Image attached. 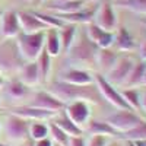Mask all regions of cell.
Here are the masks:
<instances>
[{
	"mask_svg": "<svg viewBox=\"0 0 146 146\" xmlns=\"http://www.w3.org/2000/svg\"><path fill=\"white\" fill-rule=\"evenodd\" d=\"M47 91L50 94H53L64 105L67 102H72V101H86L89 104L98 105L104 100L95 83L79 86V85H70V83H66L63 80L57 79L50 85V88Z\"/></svg>",
	"mask_w": 146,
	"mask_h": 146,
	"instance_id": "obj_1",
	"label": "cell"
},
{
	"mask_svg": "<svg viewBox=\"0 0 146 146\" xmlns=\"http://www.w3.org/2000/svg\"><path fill=\"white\" fill-rule=\"evenodd\" d=\"M100 48L96 47L86 34H80L75 38L73 44L67 50V62L72 67L76 69H96V53Z\"/></svg>",
	"mask_w": 146,
	"mask_h": 146,
	"instance_id": "obj_2",
	"label": "cell"
},
{
	"mask_svg": "<svg viewBox=\"0 0 146 146\" xmlns=\"http://www.w3.org/2000/svg\"><path fill=\"white\" fill-rule=\"evenodd\" d=\"M45 32L47 31L35 32V34L21 32L16 36L18 51H19L22 60L25 63L35 62V60L38 58V56L41 54V51L44 50V45H45Z\"/></svg>",
	"mask_w": 146,
	"mask_h": 146,
	"instance_id": "obj_3",
	"label": "cell"
},
{
	"mask_svg": "<svg viewBox=\"0 0 146 146\" xmlns=\"http://www.w3.org/2000/svg\"><path fill=\"white\" fill-rule=\"evenodd\" d=\"M94 83L96 85V88H98L101 96L108 104H111L117 110H131L127 105V102L124 101L121 92L115 86H113V85L105 79L104 75H101V73H95L94 75Z\"/></svg>",
	"mask_w": 146,
	"mask_h": 146,
	"instance_id": "obj_4",
	"label": "cell"
},
{
	"mask_svg": "<svg viewBox=\"0 0 146 146\" xmlns=\"http://www.w3.org/2000/svg\"><path fill=\"white\" fill-rule=\"evenodd\" d=\"M142 120H143V117L139 115L136 111H133V110H117V111H114L113 114H110L105 118L107 123L114 130H117L120 135L131 130L135 126H137Z\"/></svg>",
	"mask_w": 146,
	"mask_h": 146,
	"instance_id": "obj_5",
	"label": "cell"
},
{
	"mask_svg": "<svg viewBox=\"0 0 146 146\" xmlns=\"http://www.w3.org/2000/svg\"><path fill=\"white\" fill-rule=\"evenodd\" d=\"M29 120H25L15 114H9L5 124L7 137L13 142H25L29 137Z\"/></svg>",
	"mask_w": 146,
	"mask_h": 146,
	"instance_id": "obj_6",
	"label": "cell"
},
{
	"mask_svg": "<svg viewBox=\"0 0 146 146\" xmlns=\"http://www.w3.org/2000/svg\"><path fill=\"white\" fill-rule=\"evenodd\" d=\"M22 57L18 51L16 41L12 44L9 41L0 44V72H10V70H18L23 66L22 64Z\"/></svg>",
	"mask_w": 146,
	"mask_h": 146,
	"instance_id": "obj_7",
	"label": "cell"
},
{
	"mask_svg": "<svg viewBox=\"0 0 146 146\" xmlns=\"http://www.w3.org/2000/svg\"><path fill=\"white\" fill-rule=\"evenodd\" d=\"M64 113L73 123L85 131V127H86L88 121L91 120V104L86 101L67 102L64 105Z\"/></svg>",
	"mask_w": 146,
	"mask_h": 146,
	"instance_id": "obj_8",
	"label": "cell"
},
{
	"mask_svg": "<svg viewBox=\"0 0 146 146\" xmlns=\"http://www.w3.org/2000/svg\"><path fill=\"white\" fill-rule=\"evenodd\" d=\"M92 22L95 25H98L101 29L114 34L117 29V15H115L114 6L110 2L101 3L95 10V16Z\"/></svg>",
	"mask_w": 146,
	"mask_h": 146,
	"instance_id": "obj_9",
	"label": "cell"
},
{
	"mask_svg": "<svg viewBox=\"0 0 146 146\" xmlns=\"http://www.w3.org/2000/svg\"><path fill=\"white\" fill-rule=\"evenodd\" d=\"M133 64H135V62H133L131 57H129V56H118V60L115 62L114 67L105 75V79L111 83L113 86L121 88V85H123L124 80L127 79Z\"/></svg>",
	"mask_w": 146,
	"mask_h": 146,
	"instance_id": "obj_10",
	"label": "cell"
},
{
	"mask_svg": "<svg viewBox=\"0 0 146 146\" xmlns=\"http://www.w3.org/2000/svg\"><path fill=\"white\" fill-rule=\"evenodd\" d=\"M35 108H41V110H47V111H51V113H58L64 110V104L57 100L53 94H50L48 91H38L35 92L32 96V101L31 104Z\"/></svg>",
	"mask_w": 146,
	"mask_h": 146,
	"instance_id": "obj_11",
	"label": "cell"
},
{
	"mask_svg": "<svg viewBox=\"0 0 146 146\" xmlns=\"http://www.w3.org/2000/svg\"><path fill=\"white\" fill-rule=\"evenodd\" d=\"M10 114L19 115V117L25 118V120H29V121H45V120H51L56 115V113L47 111V110H41V108H35L32 105L12 107Z\"/></svg>",
	"mask_w": 146,
	"mask_h": 146,
	"instance_id": "obj_12",
	"label": "cell"
},
{
	"mask_svg": "<svg viewBox=\"0 0 146 146\" xmlns=\"http://www.w3.org/2000/svg\"><path fill=\"white\" fill-rule=\"evenodd\" d=\"M85 34L88 35V38H89L96 47H98V48H111V47H113L114 34L101 29L98 25H95L94 22L86 23Z\"/></svg>",
	"mask_w": 146,
	"mask_h": 146,
	"instance_id": "obj_13",
	"label": "cell"
},
{
	"mask_svg": "<svg viewBox=\"0 0 146 146\" xmlns=\"http://www.w3.org/2000/svg\"><path fill=\"white\" fill-rule=\"evenodd\" d=\"M22 32L19 19H18V12L7 10L0 18V35H3L5 38H16Z\"/></svg>",
	"mask_w": 146,
	"mask_h": 146,
	"instance_id": "obj_14",
	"label": "cell"
},
{
	"mask_svg": "<svg viewBox=\"0 0 146 146\" xmlns=\"http://www.w3.org/2000/svg\"><path fill=\"white\" fill-rule=\"evenodd\" d=\"M60 80H63L66 83H70V85H79V86H83V85L94 83V75L88 70L70 67V69H67L66 72L62 73Z\"/></svg>",
	"mask_w": 146,
	"mask_h": 146,
	"instance_id": "obj_15",
	"label": "cell"
},
{
	"mask_svg": "<svg viewBox=\"0 0 146 146\" xmlns=\"http://www.w3.org/2000/svg\"><path fill=\"white\" fill-rule=\"evenodd\" d=\"M118 60V51L113 48H100L96 53V69L101 75H107Z\"/></svg>",
	"mask_w": 146,
	"mask_h": 146,
	"instance_id": "obj_16",
	"label": "cell"
},
{
	"mask_svg": "<svg viewBox=\"0 0 146 146\" xmlns=\"http://www.w3.org/2000/svg\"><path fill=\"white\" fill-rule=\"evenodd\" d=\"M18 19H19V25H21L22 32H25V34H35V32H41V31L48 29L35 16V13H31V12H18Z\"/></svg>",
	"mask_w": 146,
	"mask_h": 146,
	"instance_id": "obj_17",
	"label": "cell"
},
{
	"mask_svg": "<svg viewBox=\"0 0 146 146\" xmlns=\"http://www.w3.org/2000/svg\"><path fill=\"white\" fill-rule=\"evenodd\" d=\"M113 45L115 47V51H123V53H130L135 48L133 36L126 27H120L115 29Z\"/></svg>",
	"mask_w": 146,
	"mask_h": 146,
	"instance_id": "obj_18",
	"label": "cell"
},
{
	"mask_svg": "<svg viewBox=\"0 0 146 146\" xmlns=\"http://www.w3.org/2000/svg\"><path fill=\"white\" fill-rule=\"evenodd\" d=\"M89 135H100V136H107L111 139H120V133L117 130H114L111 126H110L107 121H100V120H89L86 127H85Z\"/></svg>",
	"mask_w": 146,
	"mask_h": 146,
	"instance_id": "obj_19",
	"label": "cell"
},
{
	"mask_svg": "<svg viewBox=\"0 0 146 146\" xmlns=\"http://www.w3.org/2000/svg\"><path fill=\"white\" fill-rule=\"evenodd\" d=\"M53 123L56 124V126H58L60 129H62L67 136H83V130L79 127V126H76L73 121L66 115V113H64V110H62V111H58L54 117H53Z\"/></svg>",
	"mask_w": 146,
	"mask_h": 146,
	"instance_id": "obj_20",
	"label": "cell"
},
{
	"mask_svg": "<svg viewBox=\"0 0 146 146\" xmlns=\"http://www.w3.org/2000/svg\"><path fill=\"white\" fill-rule=\"evenodd\" d=\"M19 80L25 83L27 86H35L36 83L41 82L36 62H28L19 69Z\"/></svg>",
	"mask_w": 146,
	"mask_h": 146,
	"instance_id": "obj_21",
	"label": "cell"
},
{
	"mask_svg": "<svg viewBox=\"0 0 146 146\" xmlns=\"http://www.w3.org/2000/svg\"><path fill=\"white\" fill-rule=\"evenodd\" d=\"M145 73H146V64H145L143 60H142V62H135V64H133L127 79L124 80L123 85H121V89L142 86V80H143Z\"/></svg>",
	"mask_w": 146,
	"mask_h": 146,
	"instance_id": "obj_22",
	"label": "cell"
},
{
	"mask_svg": "<svg viewBox=\"0 0 146 146\" xmlns=\"http://www.w3.org/2000/svg\"><path fill=\"white\" fill-rule=\"evenodd\" d=\"M91 0H70L64 3H56L54 6H50L48 10L54 12V15H67V13H75V12L83 10L89 5Z\"/></svg>",
	"mask_w": 146,
	"mask_h": 146,
	"instance_id": "obj_23",
	"label": "cell"
},
{
	"mask_svg": "<svg viewBox=\"0 0 146 146\" xmlns=\"http://www.w3.org/2000/svg\"><path fill=\"white\" fill-rule=\"evenodd\" d=\"M95 10L96 9H91V10H79V12H75V13H67V15H56L60 21H63L64 23H89L94 21V16H95Z\"/></svg>",
	"mask_w": 146,
	"mask_h": 146,
	"instance_id": "obj_24",
	"label": "cell"
},
{
	"mask_svg": "<svg viewBox=\"0 0 146 146\" xmlns=\"http://www.w3.org/2000/svg\"><path fill=\"white\" fill-rule=\"evenodd\" d=\"M45 51L50 54L51 57H57L62 51V42H60V36H58V29H47L45 32Z\"/></svg>",
	"mask_w": 146,
	"mask_h": 146,
	"instance_id": "obj_25",
	"label": "cell"
},
{
	"mask_svg": "<svg viewBox=\"0 0 146 146\" xmlns=\"http://www.w3.org/2000/svg\"><path fill=\"white\" fill-rule=\"evenodd\" d=\"M78 34V27L75 23H64V25L58 29V36H60V42H62V50L67 53L70 45L73 44Z\"/></svg>",
	"mask_w": 146,
	"mask_h": 146,
	"instance_id": "obj_26",
	"label": "cell"
},
{
	"mask_svg": "<svg viewBox=\"0 0 146 146\" xmlns=\"http://www.w3.org/2000/svg\"><path fill=\"white\" fill-rule=\"evenodd\" d=\"M113 6L130 10L133 13L146 16V0H113Z\"/></svg>",
	"mask_w": 146,
	"mask_h": 146,
	"instance_id": "obj_27",
	"label": "cell"
},
{
	"mask_svg": "<svg viewBox=\"0 0 146 146\" xmlns=\"http://www.w3.org/2000/svg\"><path fill=\"white\" fill-rule=\"evenodd\" d=\"M120 92L123 95L124 101L127 102V105L133 110V111H136L139 115L143 117V111H142V107H140L139 88H126V89H121Z\"/></svg>",
	"mask_w": 146,
	"mask_h": 146,
	"instance_id": "obj_28",
	"label": "cell"
},
{
	"mask_svg": "<svg viewBox=\"0 0 146 146\" xmlns=\"http://www.w3.org/2000/svg\"><path fill=\"white\" fill-rule=\"evenodd\" d=\"M29 137L36 142L45 137H50V126L44 121H31L29 124Z\"/></svg>",
	"mask_w": 146,
	"mask_h": 146,
	"instance_id": "obj_29",
	"label": "cell"
},
{
	"mask_svg": "<svg viewBox=\"0 0 146 146\" xmlns=\"http://www.w3.org/2000/svg\"><path fill=\"white\" fill-rule=\"evenodd\" d=\"M29 89L25 83H22L19 79L16 80H10L7 83V86H6V94L10 96V98H13V100H22V98H25V96L28 95Z\"/></svg>",
	"mask_w": 146,
	"mask_h": 146,
	"instance_id": "obj_30",
	"label": "cell"
},
{
	"mask_svg": "<svg viewBox=\"0 0 146 146\" xmlns=\"http://www.w3.org/2000/svg\"><path fill=\"white\" fill-rule=\"evenodd\" d=\"M126 142H137V140H145L146 139V120L143 118L137 126H135L131 130L121 133V137Z\"/></svg>",
	"mask_w": 146,
	"mask_h": 146,
	"instance_id": "obj_31",
	"label": "cell"
},
{
	"mask_svg": "<svg viewBox=\"0 0 146 146\" xmlns=\"http://www.w3.org/2000/svg\"><path fill=\"white\" fill-rule=\"evenodd\" d=\"M35 62H36V66H38V70H40V79L42 82H45L48 79V75H50V70H51V56L44 48Z\"/></svg>",
	"mask_w": 146,
	"mask_h": 146,
	"instance_id": "obj_32",
	"label": "cell"
},
{
	"mask_svg": "<svg viewBox=\"0 0 146 146\" xmlns=\"http://www.w3.org/2000/svg\"><path fill=\"white\" fill-rule=\"evenodd\" d=\"M34 13H35V16L38 18L48 29H50V28H53V29H60V28L64 25V22L60 21L56 15H47V13H40V12H34Z\"/></svg>",
	"mask_w": 146,
	"mask_h": 146,
	"instance_id": "obj_33",
	"label": "cell"
},
{
	"mask_svg": "<svg viewBox=\"0 0 146 146\" xmlns=\"http://www.w3.org/2000/svg\"><path fill=\"white\" fill-rule=\"evenodd\" d=\"M48 126H50V137L53 139V142H54V143H58V145H62V146H67L69 137H70V136H67L66 133H64L62 129H60L58 126H56L54 123H50Z\"/></svg>",
	"mask_w": 146,
	"mask_h": 146,
	"instance_id": "obj_34",
	"label": "cell"
},
{
	"mask_svg": "<svg viewBox=\"0 0 146 146\" xmlns=\"http://www.w3.org/2000/svg\"><path fill=\"white\" fill-rule=\"evenodd\" d=\"M111 142V137L100 136V135H91L86 140V146H108Z\"/></svg>",
	"mask_w": 146,
	"mask_h": 146,
	"instance_id": "obj_35",
	"label": "cell"
},
{
	"mask_svg": "<svg viewBox=\"0 0 146 146\" xmlns=\"http://www.w3.org/2000/svg\"><path fill=\"white\" fill-rule=\"evenodd\" d=\"M67 146H86V140L83 136H72L69 137Z\"/></svg>",
	"mask_w": 146,
	"mask_h": 146,
	"instance_id": "obj_36",
	"label": "cell"
},
{
	"mask_svg": "<svg viewBox=\"0 0 146 146\" xmlns=\"http://www.w3.org/2000/svg\"><path fill=\"white\" fill-rule=\"evenodd\" d=\"M139 96H140V107L143 115H146V86H139Z\"/></svg>",
	"mask_w": 146,
	"mask_h": 146,
	"instance_id": "obj_37",
	"label": "cell"
},
{
	"mask_svg": "<svg viewBox=\"0 0 146 146\" xmlns=\"http://www.w3.org/2000/svg\"><path fill=\"white\" fill-rule=\"evenodd\" d=\"M53 145H54V142L51 137H45V139L34 142V146H53Z\"/></svg>",
	"mask_w": 146,
	"mask_h": 146,
	"instance_id": "obj_38",
	"label": "cell"
},
{
	"mask_svg": "<svg viewBox=\"0 0 146 146\" xmlns=\"http://www.w3.org/2000/svg\"><path fill=\"white\" fill-rule=\"evenodd\" d=\"M139 54H140V58L143 62H146V40H143L140 47H139Z\"/></svg>",
	"mask_w": 146,
	"mask_h": 146,
	"instance_id": "obj_39",
	"label": "cell"
},
{
	"mask_svg": "<svg viewBox=\"0 0 146 146\" xmlns=\"http://www.w3.org/2000/svg\"><path fill=\"white\" fill-rule=\"evenodd\" d=\"M108 146H126V142L123 139H111Z\"/></svg>",
	"mask_w": 146,
	"mask_h": 146,
	"instance_id": "obj_40",
	"label": "cell"
},
{
	"mask_svg": "<svg viewBox=\"0 0 146 146\" xmlns=\"http://www.w3.org/2000/svg\"><path fill=\"white\" fill-rule=\"evenodd\" d=\"M136 146H146V139L145 140H137V142H133Z\"/></svg>",
	"mask_w": 146,
	"mask_h": 146,
	"instance_id": "obj_41",
	"label": "cell"
},
{
	"mask_svg": "<svg viewBox=\"0 0 146 146\" xmlns=\"http://www.w3.org/2000/svg\"><path fill=\"white\" fill-rule=\"evenodd\" d=\"M3 86H5V79H3V76H2V73H0V91H2Z\"/></svg>",
	"mask_w": 146,
	"mask_h": 146,
	"instance_id": "obj_42",
	"label": "cell"
},
{
	"mask_svg": "<svg viewBox=\"0 0 146 146\" xmlns=\"http://www.w3.org/2000/svg\"><path fill=\"white\" fill-rule=\"evenodd\" d=\"M142 86H146V73H145V76H143V80H142Z\"/></svg>",
	"mask_w": 146,
	"mask_h": 146,
	"instance_id": "obj_43",
	"label": "cell"
},
{
	"mask_svg": "<svg viewBox=\"0 0 146 146\" xmlns=\"http://www.w3.org/2000/svg\"><path fill=\"white\" fill-rule=\"evenodd\" d=\"M126 142V140H124ZM126 146H136L135 143H133V142H126Z\"/></svg>",
	"mask_w": 146,
	"mask_h": 146,
	"instance_id": "obj_44",
	"label": "cell"
},
{
	"mask_svg": "<svg viewBox=\"0 0 146 146\" xmlns=\"http://www.w3.org/2000/svg\"><path fill=\"white\" fill-rule=\"evenodd\" d=\"M64 2H70V0H57V3H64Z\"/></svg>",
	"mask_w": 146,
	"mask_h": 146,
	"instance_id": "obj_45",
	"label": "cell"
},
{
	"mask_svg": "<svg viewBox=\"0 0 146 146\" xmlns=\"http://www.w3.org/2000/svg\"><path fill=\"white\" fill-rule=\"evenodd\" d=\"M22 146H34V143H23Z\"/></svg>",
	"mask_w": 146,
	"mask_h": 146,
	"instance_id": "obj_46",
	"label": "cell"
},
{
	"mask_svg": "<svg viewBox=\"0 0 146 146\" xmlns=\"http://www.w3.org/2000/svg\"><path fill=\"white\" fill-rule=\"evenodd\" d=\"M140 22H142V23H143V25H145V27H146V19H142V21H140Z\"/></svg>",
	"mask_w": 146,
	"mask_h": 146,
	"instance_id": "obj_47",
	"label": "cell"
},
{
	"mask_svg": "<svg viewBox=\"0 0 146 146\" xmlns=\"http://www.w3.org/2000/svg\"><path fill=\"white\" fill-rule=\"evenodd\" d=\"M2 15H3V12H2V9H0V18H2Z\"/></svg>",
	"mask_w": 146,
	"mask_h": 146,
	"instance_id": "obj_48",
	"label": "cell"
},
{
	"mask_svg": "<svg viewBox=\"0 0 146 146\" xmlns=\"http://www.w3.org/2000/svg\"><path fill=\"white\" fill-rule=\"evenodd\" d=\"M53 146H62V145H58V143H54V145H53Z\"/></svg>",
	"mask_w": 146,
	"mask_h": 146,
	"instance_id": "obj_49",
	"label": "cell"
},
{
	"mask_svg": "<svg viewBox=\"0 0 146 146\" xmlns=\"http://www.w3.org/2000/svg\"><path fill=\"white\" fill-rule=\"evenodd\" d=\"M0 146H7V145H2V143H0Z\"/></svg>",
	"mask_w": 146,
	"mask_h": 146,
	"instance_id": "obj_50",
	"label": "cell"
},
{
	"mask_svg": "<svg viewBox=\"0 0 146 146\" xmlns=\"http://www.w3.org/2000/svg\"><path fill=\"white\" fill-rule=\"evenodd\" d=\"M0 130H2V126H0Z\"/></svg>",
	"mask_w": 146,
	"mask_h": 146,
	"instance_id": "obj_51",
	"label": "cell"
},
{
	"mask_svg": "<svg viewBox=\"0 0 146 146\" xmlns=\"http://www.w3.org/2000/svg\"><path fill=\"white\" fill-rule=\"evenodd\" d=\"M0 107H2V102H0Z\"/></svg>",
	"mask_w": 146,
	"mask_h": 146,
	"instance_id": "obj_52",
	"label": "cell"
},
{
	"mask_svg": "<svg viewBox=\"0 0 146 146\" xmlns=\"http://www.w3.org/2000/svg\"><path fill=\"white\" fill-rule=\"evenodd\" d=\"M145 64H146V62H145Z\"/></svg>",
	"mask_w": 146,
	"mask_h": 146,
	"instance_id": "obj_53",
	"label": "cell"
},
{
	"mask_svg": "<svg viewBox=\"0 0 146 146\" xmlns=\"http://www.w3.org/2000/svg\"><path fill=\"white\" fill-rule=\"evenodd\" d=\"M41 2H42V0H41Z\"/></svg>",
	"mask_w": 146,
	"mask_h": 146,
	"instance_id": "obj_54",
	"label": "cell"
}]
</instances>
